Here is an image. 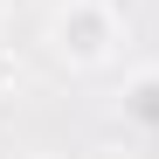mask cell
Instances as JSON below:
<instances>
[{"instance_id":"7a4b0ae2","label":"cell","mask_w":159,"mask_h":159,"mask_svg":"<svg viewBox=\"0 0 159 159\" xmlns=\"http://www.w3.org/2000/svg\"><path fill=\"white\" fill-rule=\"evenodd\" d=\"M118 111H125V125L159 131V69H131V76H125V90H118Z\"/></svg>"},{"instance_id":"6da1fadb","label":"cell","mask_w":159,"mask_h":159,"mask_svg":"<svg viewBox=\"0 0 159 159\" xmlns=\"http://www.w3.org/2000/svg\"><path fill=\"white\" fill-rule=\"evenodd\" d=\"M42 42L62 69L97 76V69H111L125 56V14H118V0H56Z\"/></svg>"},{"instance_id":"277c9868","label":"cell","mask_w":159,"mask_h":159,"mask_svg":"<svg viewBox=\"0 0 159 159\" xmlns=\"http://www.w3.org/2000/svg\"><path fill=\"white\" fill-rule=\"evenodd\" d=\"M0 14H7V0H0Z\"/></svg>"},{"instance_id":"3957f363","label":"cell","mask_w":159,"mask_h":159,"mask_svg":"<svg viewBox=\"0 0 159 159\" xmlns=\"http://www.w3.org/2000/svg\"><path fill=\"white\" fill-rule=\"evenodd\" d=\"M14 90H21V56H14V42H0V104Z\"/></svg>"}]
</instances>
